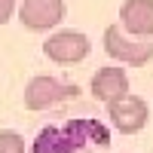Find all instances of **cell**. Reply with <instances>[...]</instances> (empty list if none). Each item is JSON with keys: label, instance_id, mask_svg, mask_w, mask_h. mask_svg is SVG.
I'll use <instances>...</instances> for the list:
<instances>
[{"label": "cell", "instance_id": "1", "mask_svg": "<svg viewBox=\"0 0 153 153\" xmlns=\"http://www.w3.org/2000/svg\"><path fill=\"white\" fill-rule=\"evenodd\" d=\"M110 135L98 120H74L65 126H46L34 138L31 153H76L89 147H107Z\"/></svg>", "mask_w": 153, "mask_h": 153}, {"label": "cell", "instance_id": "2", "mask_svg": "<svg viewBox=\"0 0 153 153\" xmlns=\"http://www.w3.org/2000/svg\"><path fill=\"white\" fill-rule=\"evenodd\" d=\"M104 52L110 58L123 61V65H135L141 68L153 58V43L150 40H138V37H126L120 25H110L104 31Z\"/></svg>", "mask_w": 153, "mask_h": 153}, {"label": "cell", "instance_id": "3", "mask_svg": "<svg viewBox=\"0 0 153 153\" xmlns=\"http://www.w3.org/2000/svg\"><path fill=\"white\" fill-rule=\"evenodd\" d=\"M43 52H46L49 61H55V65H80L83 58H89L92 43H89V37L80 34V31H58V34H52L43 43Z\"/></svg>", "mask_w": 153, "mask_h": 153}, {"label": "cell", "instance_id": "4", "mask_svg": "<svg viewBox=\"0 0 153 153\" xmlns=\"http://www.w3.org/2000/svg\"><path fill=\"white\" fill-rule=\"evenodd\" d=\"M68 16L65 0H22L19 3V22L28 31H52Z\"/></svg>", "mask_w": 153, "mask_h": 153}, {"label": "cell", "instance_id": "5", "mask_svg": "<svg viewBox=\"0 0 153 153\" xmlns=\"http://www.w3.org/2000/svg\"><path fill=\"white\" fill-rule=\"evenodd\" d=\"M71 95H76L74 86L58 83L55 76H49V74H37L34 80L25 86V107L28 110H49V107H55L58 101L71 98Z\"/></svg>", "mask_w": 153, "mask_h": 153}, {"label": "cell", "instance_id": "6", "mask_svg": "<svg viewBox=\"0 0 153 153\" xmlns=\"http://www.w3.org/2000/svg\"><path fill=\"white\" fill-rule=\"evenodd\" d=\"M107 113H110V123L117 126L123 135H138L147 126V117H150L147 101L138 98V95H126L120 101H110Z\"/></svg>", "mask_w": 153, "mask_h": 153}, {"label": "cell", "instance_id": "7", "mask_svg": "<svg viewBox=\"0 0 153 153\" xmlns=\"http://www.w3.org/2000/svg\"><path fill=\"white\" fill-rule=\"evenodd\" d=\"M89 92L98 101H104V104L120 101V98L129 95V74L123 68H98L92 83H89Z\"/></svg>", "mask_w": 153, "mask_h": 153}, {"label": "cell", "instance_id": "8", "mask_svg": "<svg viewBox=\"0 0 153 153\" xmlns=\"http://www.w3.org/2000/svg\"><path fill=\"white\" fill-rule=\"evenodd\" d=\"M120 22L138 40L153 37V0H126L120 6Z\"/></svg>", "mask_w": 153, "mask_h": 153}, {"label": "cell", "instance_id": "9", "mask_svg": "<svg viewBox=\"0 0 153 153\" xmlns=\"http://www.w3.org/2000/svg\"><path fill=\"white\" fill-rule=\"evenodd\" d=\"M0 153H28L25 150V138L12 129H3L0 132Z\"/></svg>", "mask_w": 153, "mask_h": 153}, {"label": "cell", "instance_id": "10", "mask_svg": "<svg viewBox=\"0 0 153 153\" xmlns=\"http://www.w3.org/2000/svg\"><path fill=\"white\" fill-rule=\"evenodd\" d=\"M16 9H19V0H0V25H6Z\"/></svg>", "mask_w": 153, "mask_h": 153}]
</instances>
